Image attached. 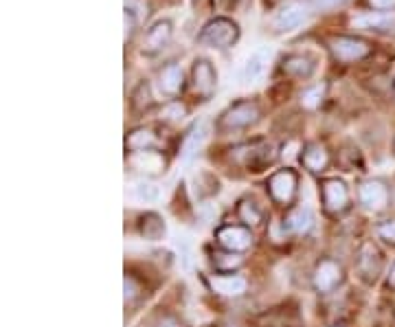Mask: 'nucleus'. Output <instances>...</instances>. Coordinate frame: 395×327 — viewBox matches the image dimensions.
I'll use <instances>...</instances> for the list:
<instances>
[{"label": "nucleus", "instance_id": "obj_27", "mask_svg": "<svg viewBox=\"0 0 395 327\" xmlns=\"http://www.w3.org/2000/svg\"><path fill=\"white\" fill-rule=\"evenodd\" d=\"M132 196L140 202H156L161 192L159 187L154 183H147V181H138L134 187H132Z\"/></svg>", "mask_w": 395, "mask_h": 327}, {"label": "nucleus", "instance_id": "obj_24", "mask_svg": "<svg viewBox=\"0 0 395 327\" xmlns=\"http://www.w3.org/2000/svg\"><path fill=\"white\" fill-rule=\"evenodd\" d=\"M140 233L145 240H161L165 233V222L156 213H145L140 217Z\"/></svg>", "mask_w": 395, "mask_h": 327}, {"label": "nucleus", "instance_id": "obj_8", "mask_svg": "<svg viewBox=\"0 0 395 327\" xmlns=\"http://www.w3.org/2000/svg\"><path fill=\"white\" fill-rule=\"evenodd\" d=\"M323 202H325V211L332 215H338L347 209L349 204V189L343 181L328 178L323 183Z\"/></svg>", "mask_w": 395, "mask_h": 327}, {"label": "nucleus", "instance_id": "obj_14", "mask_svg": "<svg viewBox=\"0 0 395 327\" xmlns=\"http://www.w3.org/2000/svg\"><path fill=\"white\" fill-rule=\"evenodd\" d=\"M281 71L286 75L294 77V79H309L316 71V64L309 56H299V53H292V56H286L284 62H281Z\"/></svg>", "mask_w": 395, "mask_h": 327}, {"label": "nucleus", "instance_id": "obj_9", "mask_svg": "<svg viewBox=\"0 0 395 327\" xmlns=\"http://www.w3.org/2000/svg\"><path fill=\"white\" fill-rule=\"evenodd\" d=\"M268 192L279 204H290L296 194V174L292 169H281L273 174L268 181Z\"/></svg>", "mask_w": 395, "mask_h": 327}, {"label": "nucleus", "instance_id": "obj_4", "mask_svg": "<svg viewBox=\"0 0 395 327\" xmlns=\"http://www.w3.org/2000/svg\"><path fill=\"white\" fill-rule=\"evenodd\" d=\"M191 84H193V92L198 97L209 99L218 88V73H216L213 64L209 60H195L193 68H191Z\"/></svg>", "mask_w": 395, "mask_h": 327}, {"label": "nucleus", "instance_id": "obj_2", "mask_svg": "<svg viewBox=\"0 0 395 327\" xmlns=\"http://www.w3.org/2000/svg\"><path fill=\"white\" fill-rule=\"evenodd\" d=\"M328 49L332 53V58L341 64L362 62L364 58L371 56V44L358 35H334L330 37Z\"/></svg>", "mask_w": 395, "mask_h": 327}, {"label": "nucleus", "instance_id": "obj_6", "mask_svg": "<svg viewBox=\"0 0 395 327\" xmlns=\"http://www.w3.org/2000/svg\"><path fill=\"white\" fill-rule=\"evenodd\" d=\"M172 35H174L172 20H159V22H154L150 29L145 31L143 44H140V49H143L145 56H156V53H161L169 44Z\"/></svg>", "mask_w": 395, "mask_h": 327}, {"label": "nucleus", "instance_id": "obj_33", "mask_svg": "<svg viewBox=\"0 0 395 327\" xmlns=\"http://www.w3.org/2000/svg\"><path fill=\"white\" fill-rule=\"evenodd\" d=\"M373 11H382V13H391L395 11V0H366Z\"/></svg>", "mask_w": 395, "mask_h": 327}, {"label": "nucleus", "instance_id": "obj_25", "mask_svg": "<svg viewBox=\"0 0 395 327\" xmlns=\"http://www.w3.org/2000/svg\"><path fill=\"white\" fill-rule=\"evenodd\" d=\"M325 84H314V86H307L301 94H299V101L305 110H316V108L323 103L325 99Z\"/></svg>", "mask_w": 395, "mask_h": 327}, {"label": "nucleus", "instance_id": "obj_22", "mask_svg": "<svg viewBox=\"0 0 395 327\" xmlns=\"http://www.w3.org/2000/svg\"><path fill=\"white\" fill-rule=\"evenodd\" d=\"M204 139H207V128H204V124H198V126L187 134L185 143H182V158L189 160L191 156H195L198 149L202 147Z\"/></svg>", "mask_w": 395, "mask_h": 327}, {"label": "nucleus", "instance_id": "obj_3", "mask_svg": "<svg viewBox=\"0 0 395 327\" xmlns=\"http://www.w3.org/2000/svg\"><path fill=\"white\" fill-rule=\"evenodd\" d=\"M259 106L255 101H235L220 115V130H244L259 121Z\"/></svg>", "mask_w": 395, "mask_h": 327}, {"label": "nucleus", "instance_id": "obj_16", "mask_svg": "<svg viewBox=\"0 0 395 327\" xmlns=\"http://www.w3.org/2000/svg\"><path fill=\"white\" fill-rule=\"evenodd\" d=\"M314 226V215L307 207H299L288 213V217L284 220V230L292 235H305L309 233Z\"/></svg>", "mask_w": 395, "mask_h": 327}, {"label": "nucleus", "instance_id": "obj_30", "mask_svg": "<svg viewBox=\"0 0 395 327\" xmlns=\"http://www.w3.org/2000/svg\"><path fill=\"white\" fill-rule=\"evenodd\" d=\"M161 115H163L165 121H169V124H178V121L185 117V106H180L178 101H174V103L165 106Z\"/></svg>", "mask_w": 395, "mask_h": 327}, {"label": "nucleus", "instance_id": "obj_11", "mask_svg": "<svg viewBox=\"0 0 395 327\" xmlns=\"http://www.w3.org/2000/svg\"><path fill=\"white\" fill-rule=\"evenodd\" d=\"M351 24H354L356 29H364V31L391 33V31H395V11H391V13L366 11V13H360V16H356V18H351Z\"/></svg>", "mask_w": 395, "mask_h": 327}, {"label": "nucleus", "instance_id": "obj_7", "mask_svg": "<svg viewBox=\"0 0 395 327\" xmlns=\"http://www.w3.org/2000/svg\"><path fill=\"white\" fill-rule=\"evenodd\" d=\"M358 196H360L362 207L376 213V211L387 209V204H389V187L382 181L371 178V181H364L360 185Z\"/></svg>", "mask_w": 395, "mask_h": 327}, {"label": "nucleus", "instance_id": "obj_18", "mask_svg": "<svg viewBox=\"0 0 395 327\" xmlns=\"http://www.w3.org/2000/svg\"><path fill=\"white\" fill-rule=\"evenodd\" d=\"M358 268L366 279H376L382 270V257H380V251L373 246V244L366 242L364 246L360 249L358 255Z\"/></svg>", "mask_w": 395, "mask_h": 327}, {"label": "nucleus", "instance_id": "obj_26", "mask_svg": "<svg viewBox=\"0 0 395 327\" xmlns=\"http://www.w3.org/2000/svg\"><path fill=\"white\" fill-rule=\"evenodd\" d=\"M154 99H152V88L147 81H140V84L134 88L132 92V108L136 112H145L147 108H152Z\"/></svg>", "mask_w": 395, "mask_h": 327}, {"label": "nucleus", "instance_id": "obj_23", "mask_svg": "<svg viewBox=\"0 0 395 327\" xmlns=\"http://www.w3.org/2000/svg\"><path fill=\"white\" fill-rule=\"evenodd\" d=\"M275 147L273 145H261V147H250V156L246 160V165L252 169V171H259L261 167L271 165L275 160Z\"/></svg>", "mask_w": 395, "mask_h": 327}, {"label": "nucleus", "instance_id": "obj_36", "mask_svg": "<svg viewBox=\"0 0 395 327\" xmlns=\"http://www.w3.org/2000/svg\"><path fill=\"white\" fill-rule=\"evenodd\" d=\"M389 283L393 285V288H395V266L391 268V275H389Z\"/></svg>", "mask_w": 395, "mask_h": 327}, {"label": "nucleus", "instance_id": "obj_31", "mask_svg": "<svg viewBox=\"0 0 395 327\" xmlns=\"http://www.w3.org/2000/svg\"><path fill=\"white\" fill-rule=\"evenodd\" d=\"M307 3L314 11H330V9H336V7L345 5L347 0H307Z\"/></svg>", "mask_w": 395, "mask_h": 327}, {"label": "nucleus", "instance_id": "obj_1", "mask_svg": "<svg viewBox=\"0 0 395 327\" xmlns=\"http://www.w3.org/2000/svg\"><path fill=\"white\" fill-rule=\"evenodd\" d=\"M239 40V26L227 16H218L209 20L202 31L198 33V42L213 49H231Z\"/></svg>", "mask_w": 395, "mask_h": 327}, {"label": "nucleus", "instance_id": "obj_12", "mask_svg": "<svg viewBox=\"0 0 395 327\" xmlns=\"http://www.w3.org/2000/svg\"><path fill=\"white\" fill-rule=\"evenodd\" d=\"M218 242L231 253H242L252 246V235L244 226H224L218 230Z\"/></svg>", "mask_w": 395, "mask_h": 327}, {"label": "nucleus", "instance_id": "obj_19", "mask_svg": "<svg viewBox=\"0 0 395 327\" xmlns=\"http://www.w3.org/2000/svg\"><path fill=\"white\" fill-rule=\"evenodd\" d=\"M271 60V49H257L252 56L246 60L244 64V73H242V79L246 84H252V81H257L264 73H266V64Z\"/></svg>", "mask_w": 395, "mask_h": 327}, {"label": "nucleus", "instance_id": "obj_28", "mask_svg": "<svg viewBox=\"0 0 395 327\" xmlns=\"http://www.w3.org/2000/svg\"><path fill=\"white\" fill-rule=\"evenodd\" d=\"M213 266L218 270H224V272H233L235 268L242 266V257L235 255V253H216L213 255Z\"/></svg>", "mask_w": 395, "mask_h": 327}, {"label": "nucleus", "instance_id": "obj_13", "mask_svg": "<svg viewBox=\"0 0 395 327\" xmlns=\"http://www.w3.org/2000/svg\"><path fill=\"white\" fill-rule=\"evenodd\" d=\"M159 86L167 97H178L185 90V73L176 62L165 64L159 71Z\"/></svg>", "mask_w": 395, "mask_h": 327}, {"label": "nucleus", "instance_id": "obj_34", "mask_svg": "<svg viewBox=\"0 0 395 327\" xmlns=\"http://www.w3.org/2000/svg\"><path fill=\"white\" fill-rule=\"evenodd\" d=\"M211 7L220 13H229L237 7V0H211Z\"/></svg>", "mask_w": 395, "mask_h": 327}, {"label": "nucleus", "instance_id": "obj_20", "mask_svg": "<svg viewBox=\"0 0 395 327\" xmlns=\"http://www.w3.org/2000/svg\"><path fill=\"white\" fill-rule=\"evenodd\" d=\"M125 145H128V149H132V152H147V149H156L159 136L154 134L152 128H136L128 134Z\"/></svg>", "mask_w": 395, "mask_h": 327}, {"label": "nucleus", "instance_id": "obj_15", "mask_svg": "<svg viewBox=\"0 0 395 327\" xmlns=\"http://www.w3.org/2000/svg\"><path fill=\"white\" fill-rule=\"evenodd\" d=\"M211 290L222 294V296H242L246 292V279L239 275H213L209 277Z\"/></svg>", "mask_w": 395, "mask_h": 327}, {"label": "nucleus", "instance_id": "obj_5", "mask_svg": "<svg viewBox=\"0 0 395 327\" xmlns=\"http://www.w3.org/2000/svg\"><path fill=\"white\" fill-rule=\"evenodd\" d=\"M309 3H303V0H292V3L284 5L279 11H277V16H275V29L279 33H284V31H292L296 29V26H301L307 16H309Z\"/></svg>", "mask_w": 395, "mask_h": 327}, {"label": "nucleus", "instance_id": "obj_10", "mask_svg": "<svg viewBox=\"0 0 395 327\" xmlns=\"http://www.w3.org/2000/svg\"><path fill=\"white\" fill-rule=\"evenodd\" d=\"M314 288L321 294H328L334 288H338V283L343 281V268L338 266L334 260H323L314 268Z\"/></svg>", "mask_w": 395, "mask_h": 327}, {"label": "nucleus", "instance_id": "obj_21", "mask_svg": "<svg viewBox=\"0 0 395 327\" xmlns=\"http://www.w3.org/2000/svg\"><path fill=\"white\" fill-rule=\"evenodd\" d=\"M130 162L132 167L140 171H150V174H159L165 169V160L161 158L159 152H154V149H147V152H132Z\"/></svg>", "mask_w": 395, "mask_h": 327}, {"label": "nucleus", "instance_id": "obj_32", "mask_svg": "<svg viewBox=\"0 0 395 327\" xmlns=\"http://www.w3.org/2000/svg\"><path fill=\"white\" fill-rule=\"evenodd\" d=\"M378 235L382 237L385 242L389 244H395V220H389V222H382L378 226Z\"/></svg>", "mask_w": 395, "mask_h": 327}, {"label": "nucleus", "instance_id": "obj_29", "mask_svg": "<svg viewBox=\"0 0 395 327\" xmlns=\"http://www.w3.org/2000/svg\"><path fill=\"white\" fill-rule=\"evenodd\" d=\"M239 217H242L246 224L257 226V224L261 222V211L257 209L255 202L244 200V202H239Z\"/></svg>", "mask_w": 395, "mask_h": 327}, {"label": "nucleus", "instance_id": "obj_35", "mask_svg": "<svg viewBox=\"0 0 395 327\" xmlns=\"http://www.w3.org/2000/svg\"><path fill=\"white\" fill-rule=\"evenodd\" d=\"M125 301H132V299L138 294V288H136V281L132 277H125Z\"/></svg>", "mask_w": 395, "mask_h": 327}, {"label": "nucleus", "instance_id": "obj_17", "mask_svg": "<svg viewBox=\"0 0 395 327\" xmlns=\"http://www.w3.org/2000/svg\"><path fill=\"white\" fill-rule=\"evenodd\" d=\"M301 160L309 171L321 174L330 165V152L321 143H307L301 152Z\"/></svg>", "mask_w": 395, "mask_h": 327}]
</instances>
